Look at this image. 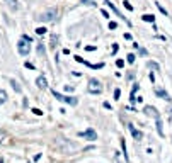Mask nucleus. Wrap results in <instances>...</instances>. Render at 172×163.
Returning <instances> with one entry per match:
<instances>
[{"label": "nucleus", "instance_id": "nucleus-1", "mask_svg": "<svg viewBox=\"0 0 172 163\" xmlns=\"http://www.w3.org/2000/svg\"><path fill=\"white\" fill-rule=\"evenodd\" d=\"M17 51L21 56H27L31 51V37L29 36H22L21 41L17 42Z\"/></svg>", "mask_w": 172, "mask_h": 163}, {"label": "nucleus", "instance_id": "nucleus-2", "mask_svg": "<svg viewBox=\"0 0 172 163\" xmlns=\"http://www.w3.org/2000/svg\"><path fill=\"white\" fill-rule=\"evenodd\" d=\"M51 94H53V97H55V99L60 100V102H63V104H68V105H77L78 104V100L75 99V97H68V95L58 94V92H55V90H53Z\"/></svg>", "mask_w": 172, "mask_h": 163}, {"label": "nucleus", "instance_id": "nucleus-3", "mask_svg": "<svg viewBox=\"0 0 172 163\" xmlns=\"http://www.w3.org/2000/svg\"><path fill=\"white\" fill-rule=\"evenodd\" d=\"M87 89H89V92L90 94H102V90H104V87H102V85H101V82L97 78H90L89 80V87H87Z\"/></svg>", "mask_w": 172, "mask_h": 163}, {"label": "nucleus", "instance_id": "nucleus-4", "mask_svg": "<svg viewBox=\"0 0 172 163\" xmlns=\"http://www.w3.org/2000/svg\"><path fill=\"white\" fill-rule=\"evenodd\" d=\"M58 146L62 148V150H65V153H73V151H77L78 150V146L77 144H73V143H70V141H63V139H58Z\"/></svg>", "mask_w": 172, "mask_h": 163}, {"label": "nucleus", "instance_id": "nucleus-5", "mask_svg": "<svg viewBox=\"0 0 172 163\" xmlns=\"http://www.w3.org/2000/svg\"><path fill=\"white\" fill-rule=\"evenodd\" d=\"M143 112H145L148 117H152V119H160V114H158V111H157L153 105H145V109H143Z\"/></svg>", "mask_w": 172, "mask_h": 163}, {"label": "nucleus", "instance_id": "nucleus-6", "mask_svg": "<svg viewBox=\"0 0 172 163\" xmlns=\"http://www.w3.org/2000/svg\"><path fill=\"white\" fill-rule=\"evenodd\" d=\"M78 138H87V139H95V138H97V134H95V131H94V129H87V131L78 132Z\"/></svg>", "mask_w": 172, "mask_h": 163}, {"label": "nucleus", "instance_id": "nucleus-7", "mask_svg": "<svg viewBox=\"0 0 172 163\" xmlns=\"http://www.w3.org/2000/svg\"><path fill=\"white\" fill-rule=\"evenodd\" d=\"M104 4H106V5H107V7H109V9H113V10L116 12V16H118V17H121V19H123V21H125L126 24H128V26H130V21H128V19H126V17H123V16H121V14H119V10H118V9H116V7H114V4H113V2H111V0H104Z\"/></svg>", "mask_w": 172, "mask_h": 163}, {"label": "nucleus", "instance_id": "nucleus-8", "mask_svg": "<svg viewBox=\"0 0 172 163\" xmlns=\"http://www.w3.org/2000/svg\"><path fill=\"white\" fill-rule=\"evenodd\" d=\"M55 16H56V10L46 12V14H43V16L39 17V21H43V22H50V21H53V19H55Z\"/></svg>", "mask_w": 172, "mask_h": 163}, {"label": "nucleus", "instance_id": "nucleus-9", "mask_svg": "<svg viewBox=\"0 0 172 163\" xmlns=\"http://www.w3.org/2000/svg\"><path fill=\"white\" fill-rule=\"evenodd\" d=\"M155 94L158 95V97H162L164 100H167V102H170V100H172V99H170V95L167 94L164 89H160V87H157V89H155Z\"/></svg>", "mask_w": 172, "mask_h": 163}, {"label": "nucleus", "instance_id": "nucleus-10", "mask_svg": "<svg viewBox=\"0 0 172 163\" xmlns=\"http://www.w3.org/2000/svg\"><path fill=\"white\" fill-rule=\"evenodd\" d=\"M128 129H130L131 136L135 138V139H143V132L138 131V129H135V127H133V124H130V126H128Z\"/></svg>", "mask_w": 172, "mask_h": 163}, {"label": "nucleus", "instance_id": "nucleus-11", "mask_svg": "<svg viewBox=\"0 0 172 163\" xmlns=\"http://www.w3.org/2000/svg\"><path fill=\"white\" fill-rule=\"evenodd\" d=\"M36 85L39 87V89H46L48 87V80H46V77L44 75H39L36 78Z\"/></svg>", "mask_w": 172, "mask_h": 163}, {"label": "nucleus", "instance_id": "nucleus-12", "mask_svg": "<svg viewBox=\"0 0 172 163\" xmlns=\"http://www.w3.org/2000/svg\"><path fill=\"white\" fill-rule=\"evenodd\" d=\"M5 4L12 10H17V9H19V2H17V0H5Z\"/></svg>", "mask_w": 172, "mask_h": 163}, {"label": "nucleus", "instance_id": "nucleus-13", "mask_svg": "<svg viewBox=\"0 0 172 163\" xmlns=\"http://www.w3.org/2000/svg\"><path fill=\"white\" fill-rule=\"evenodd\" d=\"M138 89H140V85L135 83V87H133V90H131V94H130V100H131V102H135V100H136L135 94H136V90H138Z\"/></svg>", "mask_w": 172, "mask_h": 163}, {"label": "nucleus", "instance_id": "nucleus-14", "mask_svg": "<svg viewBox=\"0 0 172 163\" xmlns=\"http://www.w3.org/2000/svg\"><path fill=\"white\" fill-rule=\"evenodd\" d=\"M121 148H123V155H125V160L126 162H130V156H128V153H126V143H125V139L121 138Z\"/></svg>", "mask_w": 172, "mask_h": 163}, {"label": "nucleus", "instance_id": "nucleus-15", "mask_svg": "<svg viewBox=\"0 0 172 163\" xmlns=\"http://www.w3.org/2000/svg\"><path fill=\"white\" fill-rule=\"evenodd\" d=\"M7 102V92L5 90H0V105Z\"/></svg>", "mask_w": 172, "mask_h": 163}, {"label": "nucleus", "instance_id": "nucleus-16", "mask_svg": "<svg viewBox=\"0 0 172 163\" xmlns=\"http://www.w3.org/2000/svg\"><path fill=\"white\" fill-rule=\"evenodd\" d=\"M141 19H143L145 22H155V17L152 16V14H145V16L141 17Z\"/></svg>", "mask_w": 172, "mask_h": 163}, {"label": "nucleus", "instance_id": "nucleus-17", "mask_svg": "<svg viewBox=\"0 0 172 163\" xmlns=\"http://www.w3.org/2000/svg\"><path fill=\"white\" fill-rule=\"evenodd\" d=\"M157 131H158V134H160V136H164V129H162V122H160V119H157Z\"/></svg>", "mask_w": 172, "mask_h": 163}, {"label": "nucleus", "instance_id": "nucleus-18", "mask_svg": "<svg viewBox=\"0 0 172 163\" xmlns=\"http://www.w3.org/2000/svg\"><path fill=\"white\" fill-rule=\"evenodd\" d=\"M146 66H148V68H153V70H160V65L153 63V61H148V63H146Z\"/></svg>", "mask_w": 172, "mask_h": 163}, {"label": "nucleus", "instance_id": "nucleus-19", "mask_svg": "<svg viewBox=\"0 0 172 163\" xmlns=\"http://www.w3.org/2000/svg\"><path fill=\"white\" fill-rule=\"evenodd\" d=\"M11 85L14 87V90H16V92H21V85L17 83L16 80H11Z\"/></svg>", "mask_w": 172, "mask_h": 163}, {"label": "nucleus", "instance_id": "nucleus-20", "mask_svg": "<svg viewBox=\"0 0 172 163\" xmlns=\"http://www.w3.org/2000/svg\"><path fill=\"white\" fill-rule=\"evenodd\" d=\"M38 53H39V54H41V56H44V53H46V51H44V46H43L41 42H39V44H38Z\"/></svg>", "mask_w": 172, "mask_h": 163}, {"label": "nucleus", "instance_id": "nucleus-21", "mask_svg": "<svg viewBox=\"0 0 172 163\" xmlns=\"http://www.w3.org/2000/svg\"><path fill=\"white\" fill-rule=\"evenodd\" d=\"M56 44H58V36L53 34V36H51V48H56Z\"/></svg>", "mask_w": 172, "mask_h": 163}, {"label": "nucleus", "instance_id": "nucleus-22", "mask_svg": "<svg viewBox=\"0 0 172 163\" xmlns=\"http://www.w3.org/2000/svg\"><path fill=\"white\" fill-rule=\"evenodd\" d=\"M135 58H136L135 54H131V53H130V54L126 56V61H128V63H135Z\"/></svg>", "mask_w": 172, "mask_h": 163}, {"label": "nucleus", "instance_id": "nucleus-23", "mask_svg": "<svg viewBox=\"0 0 172 163\" xmlns=\"http://www.w3.org/2000/svg\"><path fill=\"white\" fill-rule=\"evenodd\" d=\"M116 66H118V68H123V66H125V61H123V60H116Z\"/></svg>", "mask_w": 172, "mask_h": 163}, {"label": "nucleus", "instance_id": "nucleus-24", "mask_svg": "<svg viewBox=\"0 0 172 163\" xmlns=\"http://www.w3.org/2000/svg\"><path fill=\"white\" fill-rule=\"evenodd\" d=\"M119 97H121V90H119V89H116V90H114V99H116V100H119Z\"/></svg>", "mask_w": 172, "mask_h": 163}, {"label": "nucleus", "instance_id": "nucleus-25", "mask_svg": "<svg viewBox=\"0 0 172 163\" xmlns=\"http://www.w3.org/2000/svg\"><path fill=\"white\" fill-rule=\"evenodd\" d=\"M123 4H125V7H126V9H128V10H133V5H131V4H130V2H128V0H125Z\"/></svg>", "mask_w": 172, "mask_h": 163}, {"label": "nucleus", "instance_id": "nucleus-26", "mask_svg": "<svg viewBox=\"0 0 172 163\" xmlns=\"http://www.w3.org/2000/svg\"><path fill=\"white\" fill-rule=\"evenodd\" d=\"M5 138H7V134L4 131H0V143H4V139H5Z\"/></svg>", "mask_w": 172, "mask_h": 163}, {"label": "nucleus", "instance_id": "nucleus-27", "mask_svg": "<svg viewBox=\"0 0 172 163\" xmlns=\"http://www.w3.org/2000/svg\"><path fill=\"white\" fill-rule=\"evenodd\" d=\"M36 32H38V34H44V32H46V29H44V27H38Z\"/></svg>", "mask_w": 172, "mask_h": 163}, {"label": "nucleus", "instance_id": "nucleus-28", "mask_svg": "<svg viewBox=\"0 0 172 163\" xmlns=\"http://www.w3.org/2000/svg\"><path fill=\"white\" fill-rule=\"evenodd\" d=\"M32 112H34V114H36V116H43V112L39 111V109H32Z\"/></svg>", "mask_w": 172, "mask_h": 163}, {"label": "nucleus", "instance_id": "nucleus-29", "mask_svg": "<svg viewBox=\"0 0 172 163\" xmlns=\"http://www.w3.org/2000/svg\"><path fill=\"white\" fill-rule=\"evenodd\" d=\"M82 4H85V5H92L94 2H92V0H82Z\"/></svg>", "mask_w": 172, "mask_h": 163}, {"label": "nucleus", "instance_id": "nucleus-30", "mask_svg": "<svg viewBox=\"0 0 172 163\" xmlns=\"http://www.w3.org/2000/svg\"><path fill=\"white\" fill-rule=\"evenodd\" d=\"M85 49H87V51H95L97 48H95V46H85Z\"/></svg>", "mask_w": 172, "mask_h": 163}, {"label": "nucleus", "instance_id": "nucleus-31", "mask_svg": "<svg viewBox=\"0 0 172 163\" xmlns=\"http://www.w3.org/2000/svg\"><path fill=\"white\" fill-rule=\"evenodd\" d=\"M118 27V24L116 22H109V29H116Z\"/></svg>", "mask_w": 172, "mask_h": 163}, {"label": "nucleus", "instance_id": "nucleus-32", "mask_svg": "<svg viewBox=\"0 0 172 163\" xmlns=\"http://www.w3.org/2000/svg\"><path fill=\"white\" fill-rule=\"evenodd\" d=\"M73 89H75V87H73V85H67V87H65V90H68V92H72Z\"/></svg>", "mask_w": 172, "mask_h": 163}, {"label": "nucleus", "instance_id": "nucleus-33", "mask_svg": "<svg viewBox=\"0 0 172 163\" xmlns=\"http://www.w3.org/2000/svg\"><path fill=\"white\" fill-rule=\"evenodd\" d=\"M101 12H102V16H104L106 19H107V17H109V14H107V10H104V9H102V10H101Z\"/></svg>", "mask_w": 172, "mask_h": 163}, {"label": "nucleus", "instance_id": "nucleus-34", "mask_svg": "<svg viewBox=\"0 0 172 163\" xmlns=\"http://www.w3.org/2000/svg\"><path fill=\"white\" fill-rule=\"evenodd\" d=\"M125 39H128V41H131V34H130V32H126V34H125Z\"/></svg>", "mask_w": 172, "mask_h": 163}, {"label": "nucleus", "instance_id": "nucleus-35", "mask_svg": "<svg viewBox=\"0 0 172 163\" xmlns=\"http://www.w3.org/2000/svg\"><path fill=\"white\" fill-rule=\"evenodd\" d=\"M26 68H29V70H34V65H31V63H26Z\"/></svg>", "mask_w": 172, "mask_h": 163}, {"label": "nucleus", "instance_id": "nucleus-36", "mask_svg": "<svg viewBox=\"0 0 172 163\" xmlns=\"http://www.w3.org/2000/svg\"><path fill=\"white\" fill-rule=\"evenodd\" d=\"M135 78V73H128V80H133Z\"/></svg>", "mask_w": 172, "mask_h": 163}, {"label": "nucleus", "instance_id": "nucleus-37", "mask_svg": "<svg viewBox=\"0 0 172 163\" xmlns=\"http://www.w3.org/2000/svg\"><path fill=\"white\" fill-rule=\"evenodd\" d=\"M170 114H172V107H170Z\"/></svg>", "mask_w": 172, "mask_h": 163}]
</instances>
